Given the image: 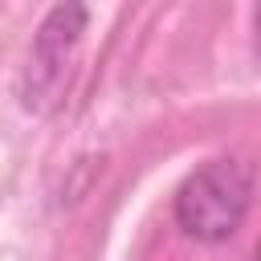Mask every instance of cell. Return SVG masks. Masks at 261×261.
Masks as SVG:
<instances>
[{
  "label": "cell",
  "mask_w": 261,
  "mask_h": 261,
  "mask_svg": "<svg viewBox=\"0 0 261 261\" xmlns=\"http://www.w3.org/2000/svg\"><path fill=\"white\" fill-rule=\"evenodd\" d=\"M253 204V167L245 159H208L175 192V224L196 241H228Z\"/></svg>",
  "instance_id": "obj_1"
},
{
  "label": "cell",
  "mask_w": 261,
  "mask_h": 261,
  "mask_svg": "<svg viewBox=\"0 0 261 261\" xmlns=\"http://www.w3.org/2000/svg\"><path fill=\"white\" fill-rule=\"evenodd\" d=\"M86 16H90V12L77 8V4H61V8H53V12L45 16L41 37H37V49H33V77H37V82H45V73H57V65L65 61V53H69L73 41H77Z\"/></svg>",
  "instance_id": "obj_2"
}]
</instances>
